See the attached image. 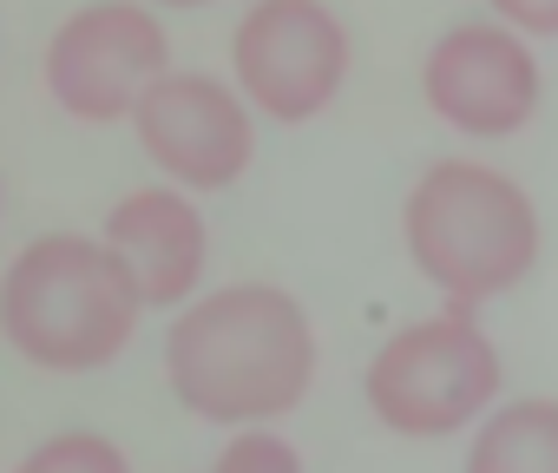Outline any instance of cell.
<instances>
[{"label": "cell", "mask_w": 558, "mask_h": 473, "mask_svg": "<svg viewBox=\"0 0 558 473\" xmlns=\"http://www.w3.org/2000/svg\"><path fill=\"white\" fill-rule=\"evenodd\" d=\"M132 125L145 158L191 191H223L250 165V112L210 73H158L138 93Z\"/></svg>", "instance_id": "cell-7"}, {"label": "cell", "mask_w": 558, "mask_h": 473, "mask_svg": "<svg viewBox=\"0 0 558 473\" xmlns=\"http://www.w3.org/2000/svg\"><path fill=\"white\" fill-rule=\"evenodd\" d=\"M401 230L414 270L466 310L512 290L538 264V210L525 184L466 158H440L414 178Z\"/></svg>", "instance_id": "cell-2"}, {"label": "cell", "mask_w": 558, "mask_h": 473, "mask_svg": "<svg viewBox=\"0 0 558 473\" xmlns=\"http://www.w3.org/2000/svg\"><path fill=\"white\" fill-rule=\"evenodd\" d=\"M236 86L243 99L276 119V125H303L329 112V99L349 80V34L323 0H256L236 21L230 40Z\"/></svg>", "instance_id": "cell-5"}, {"label": "cell", "mask_w": 558, "mask_h": 473, "mask_svg": "<svg viewBox=\"0 0 558 473\" xmlns=\"http://www.w3.org/2000/svg\"><path fill=\"white\" fill-rule=\"evenodd\" d=\"M158 8H204V0H158Z\"/></svg>", "instance_id": "cell-14"}, {"label": "cell", "mask_w": 558, "mask_h": 473, "mask_svg": "<svg viewBox=\"0 0 558 473\" xmlns=\"http://www.w3.org/2000/svg\"><path fill=\"white\" fill-rule=\"evenodd\" d=\"M512 34H558V0H486Z\"/></svg>", "instance_id": "cell-13"}, {"label": "cell", "mask_w": 558, "mask_h": 473, "mask_svg": "<svg viewBox=\"0 0 558 473\" xmlns=\"http://www.w3.org/2000/svg\"><path fill=\"white\" fill-rule=\"evenodd\" d=\"M138 296L119 277V264L106 257L99 237H73V230H47L8 264L0 277V329L8 342L53 368V375H80L112 362L132 342L138 323Z\"/></svg>", "instance_id": "cell-3"}, {"label": "cell", "mask_w": 558, "mask_h": 473, "mask_svg": "<svg viewBox=\"0 0 558 473\" xmlns=\"http://www.w3.org/2000/svg\"><path fill=\"white\" fill-rule=\"evenodd\" d=\"M165 375L191 414L250 427L303 401L316 375V329L290 290L230 283L171 323Z\"/></svg>", "instance_id": "cell-1"}, {"label": "cell", "mask_w": 558, "mask_h": 473, "mask_svg": "<svg viewBox=\"0 0 558 473\" xmlns=\"http://www.w3.org/2000/svg\"><path fill=\"white\" fill-rule=\"evenodd\" d=\"M466 473H558V401H506L473 434Z\"/></svg>", "instance_id": "cell-10"}, {"label": "cell", "mask_w": 558, "mask_h": 473, "mask_svg": "<svg viewBox=\"0 0 558 473\" xmlns=\"http://www.w3.org/2000/svg\"><path fill=\"white\" fill-rule=\"evenodd\" d=\"M210 473H303V460H296L290 440H276V434H236Z\"/></svg>", "instance_id": "cell-12"}, {"label": "cell", "mask_w": 558, "mask_h": 473, "mask_svg": "<svg viewBox=\"0 0 558 473\" xmlns=\"http://www.w3.org/2000/svg\"><path fill=\"white\" fill-rule=\"evenodd\" d=\"M493 395H499V355L466 303H447L440 316L395 329L368 362V408L381 414V427L414 440L473 427Z\"/></svg>", "instance_id": "cell-4"}, {"label": "cell", "mask_w": 558, "mask_h": 473, "mask_svg": "<svg viewBox=\"0 0 558 473\" xmlns=\"http://www.w3.org/2000/svg\"><path fill=\"white\" fill-rule=\"evenodd\" d=\"M106 257L119 264V277L132 283L138 303H184L204 277V217L184 191L171 184H151V191H132L112 204L106 217Z\"/></svg>", "instance_id": "cell-9"}, {"label": "cell", "mask_w": 558, "mask_h": 473, "mask_svg": "<svg viewBox=\"0 0 558 473\" xmlns=\"http://www.w3.org/2000/svg\"><path fill=\"white\" fill-rule=\"evenodd\" d=\"M21 473H125V460H119V447L99 440V434H60V440H47L40 453H27Z\"/></svg>", "instance_id": "cell-11"}, {"label": "cell", "mask_w": 558, "mask_h": 473, "mask_svg": "<svg viewBox=\"0 0 558 473\" xmlns=\"http://www.w3.org/2000/svg\"><path fill=\"white\" fill-rule=\"evenodd\" d=\"M427 106L473 138H506L538 112V60L512 27H453L434 40L421 66Z\"/></svg>", "instance_id": "cell-8"}, {"label": "cell", "mask_w": 558, "mask_h": 473, "mask_svg": "<svg viewBox=\"0 0 558 473\" xmlns=\"http://www.w3.org/2000/svg\"><path fill=\"white\" fill-rule=\"evenodd\" d=\"M171 40L158 27L151 8H132V0H93L80 8L53 47H47V86L60 99V112L86 119V125H112L132 119L138 93L171 73Z\"/></svg>", "instance_id": "cell-6"}]
</instances>
